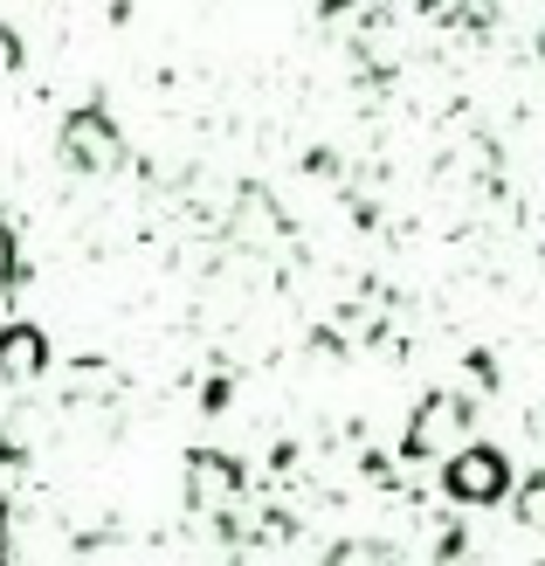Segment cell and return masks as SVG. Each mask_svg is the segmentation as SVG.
<instances>
[{"mask_svg":"<svg viewBox=\"0 0 545 566\" xmlns=\"http://www.w3.org/2000/svg\"><path fill=\"white\" fill-rule=\"evenodd\" d=\"M421 8H436V14H463V0H421Z\"/></svg>","mask_w":545,"mask_h":566,"instance_id":"5","label":"cell"},{"mask_svg":"<svg viewBox=\"0 0 545 566\" xmlns=\"http://www.w3.org/2000/svg\"><path fill=\"white\" fill-rule=\"evenodd\" d=\"M42 366H49V346L28 325H14L8 338H0V374H8V380H35Z\"/></svg>","mask_w":545,"mask_h":566,"instance_id":"4","label":"cell"},{"mask_svg":"<svg viewBox=\"0 0 545 566\" xmlns=\"http://www.w3.org/2000/svg\"><path fill=\"white\" fill-rule=\"evenodd\" d=\"M0 283H8V235H0Z\"/></svg>","mask_w":545,"mask_h":566,"instance_id":"6","label":"cell"},{"mask_svg":"<svg viewBox=\"0 0 545 566\" xmlns=\"http://www.w3.org/2000/svg\"><path fill=\"white\" fill-rule=\"evenodd\" d=\"M442 484L463 504H491L504 491V463L491 457V449H455V457H442Z\"/></svg>","mask_w":545,"mask_h":566,"instance_id":"2","label":"cell"},{"mask_svg":"<svg viewBox=\"0 0 545 566\" xmlns=\"http://www.w3.org/2000/svg\"><path fill=\"white\" fill-rule=\"evenodd\" d=\"M63 159L76 166V174H111V166L125 159V146H118V132H111V118L76 111V118L63 125Z\"/></svg>","mask_w":545,"mask_h":566,"instance_id":"1","label":"cell"},{"mask_svg":"<svg viewBox=\"0 0 545 566\" xmlns=\"http://www.w3.org/2000/svg\"><path fill=\"white\" fill-rule=\"evenodd\" d=\"M187 484H193V504H200V512H208V504H214V518H221V512H235V470H228V463L193 457Z\"/></svg>","mask_w":545,"mask_h":566,"instance_id":"3","label":"cell"}]
</instances>
